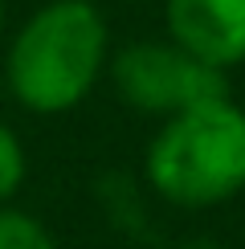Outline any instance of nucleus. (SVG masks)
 <instances>
[{
	"instance_id": "nucleus-1",
	"label": "nucleus",
	"mask_w": 245,
	"mask_h": 249,
	"mask_svg": "<svg viewBox=\"0 0 245 249\" xmlns=\"http://www.w3.org/2000/svg\"><path fill=\"white\" fill-rule=\"evenodd\" d=\"M106 66V20L90 0H49L8 49V90L37 115L74 110Z\"/></svg>"
},
{
	"instance_id": "nucleus-2",
	"label": "nucleus",
	"mask_w": 245,
	"mask_h": 249,
	"mask_svg": "<svg viewBox=\"0 0 245 249\" xmlns=\"http://www.w3.org/2000/svg\"><path fill=\"white\" fill-rule=\"evenodd\" d=\"M159 196L184 209L225 204L245 188V110L229 98L168 119L147 147Z\"/></svg>"
},
{
	"instance_id": "nucleus-3",
	"label": "nucleus",
	"mask_w": 245,
	"mask_h": 249,
	"mask_svg": "<svg viewBox=\"0 0 245 249\" xmlns=\"http://www.w3.org/2000/svg\"><path fill=\"white\" fill-rule=\"evenodd\" d=\"M110 74H115L119 94L135 110H147V115L176 119L184 110L229 98V82H225L221 70H209L204 61L188 57L184 49L159 45V41L127 45L115 57Z\"/></svg>"
},
{
	"instance_id": "nucleus-4",
	"label": "nucleus",
	"mask_w": 245,
	"mask_h": 249,
	"mask_svg": "<svg viewBox=\"0 0 245 249\" xmlns=\"http://www.w3.org/2000/svg\"><path fill=\"white\" fill-rule=\"evenodd\" d=\"M172 45L209 70L245 61V0H168Z\"/></svg>"
},
{
	"instance_id": "nucleus-5",
	"label": "nucleus",
	"mask_w": 245,
	"mask_h": 249,
	"mask_svg": "<svg viewBox=\"0 0 245 249\" xmlns=\"http://www.w3.org/2000/svg\"><path fill=\"white\" fill-rule=\"evenodd\" d=\"M0 249H57V241L37 216L0 209Z\"/></svg>"
},
{
	"instance_id": "nucleus-6",
	"label": "nucleus",
	"mask_w": 245,
	"mask_h": 249,
	"mask_svg": "<svg viewBox=\"0 0 245 249\" xmlns=\"http://www.w3.org/2000/svg\"><path fill=\"white\" fill-rule=\"evenodd\" d=\"M20 180H25V151L20 139L0 123V204L20 188Z\"/></svg>"
},
{
	"instance_id": "nucleus-7",
	"label": "nucleus",
	"mask_w": 245,
	"mask_h": 249,
	"mask_svg": "<svg viewBox=\"0 0 245 249\" xmlns=\"http://www.w3.org/2000/svg\"><path fill=\"white\" fill-rule=\"evenodd\" d=\"M0 29H4V4H0Z\"/></svg>"
}]
</instances>
